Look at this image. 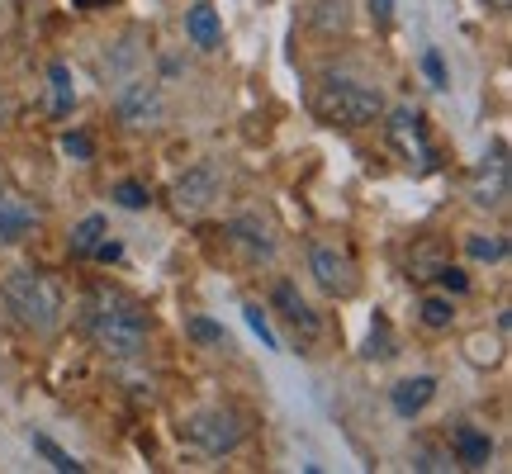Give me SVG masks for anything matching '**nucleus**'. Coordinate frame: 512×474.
Instances as JSON below:
<instances>
[{
  "instance_id": "obj_15",
  "label": "nucleus",
  "mask_w": 512,
  "mask_h": 474,
  "mask_svg": "<svg viewBox=\"0 0 512 474\" xmlns=\"http://www.w3.org/2000/svg\"><path fill=\"white\" fill-rule=\"evenodd\" d=\"M508 200V166H503V147H498L494 157V181H489V171L475 181V204L479 209H494V204Z\"/></svg>"
},
{
  "instance_id": "obj_30",
  "label": "nucleus",
  "mask_w": 512,
  "mask_h": 474,
  "mask_svg": "<svg viewBox=\"0 0 512 474\" xmlns=\"http://www.w3.org/2000/svg\"><path fill=\"white\" fill-rule=\"evenodd\" d=\"M413 470H451V456H441V451H418Z\"/></svg>"
},
{
  "instance_id": "obj_2",
  "label": "nucleus",
  "mask_w": 512,
  "mask_h": 474,
  "mask_svg": "<svg viewBox=\"0 0 512 474\" xmlns=\"http://www.w3.org/2000/svg\"><path fill=\"white\" fill-rule=\"evenodd\" d=\"M5 309L15 313L29 332H43V337H48V332L62 328L67 304H62V290H57L43 271H15L5 280Z\"/></svg>"
},
{
  "instance_id": "obj_6",
  "label": "nucleus",
  "mask_w": 512,
  "mask_h": 474,
  "mask_svg": "<svg viewBox=\"0 0 512 474\" xmlns=\"http://www.w3.org/2000/svg\"><path fill=\"white\" fill-rule=\"evenodd\" d=\"M309 271H313V280L328 294H337V299L356 294V261H351V252L332 247V242H318L309 252Z\"/></svg>"
},
{
  "instance_id": "obj_18",
  "label": "nucleus",
  "mask_w": 512,
  "mask_h": 474,
  "mask_svg": "<svg viewBox=\"0 0 512 474\" xmlns=\"http://www.w3.org/2000/svg\"><path fill=\"white\" fill-rule=\"evenodd\" d=\"M347 0H313V24L323 29V34H342L347 29Z\"/></svg>"
},
{
  "instance_id": "obj_12",
  "label": "nucleus",
  "mask_w": 512,
  "mask_h": 474,
  "mask_svg": "<svg viewBox=\"0 0 512 474\" xmlns=\"http://www.w3.org/2000/svg\"><path fill=\"white\" fill-rule=\"evenodd\" d=\"M185 38L204 48V53H214L223 43V24H219V10L209 5V0H195L190 10H185Z\"/></svg>"
},
{
  "instance_id": "obj_28",
  "label": "nucleus",
  "mask_w": 512,
  "mask_h": 474,
  "mask_svg": "<svg viewBox=\"0 0 512 474\" xmlns=\"http://www.w3.org/2000/svg\"><path fill=\"white\" fill-rule=\"evenodd\" d=\"M437 280L451 294H465V290H470V280H465V271H460V266H437Z\"/></svg>"
},
{
  "instance_id": "obj_21",
  "label": "nucleus",
  "mask_w": 512,
  "mask_h": 474,
  "mask_svg": "<svg viewBox=\"0 0 512 474\" xmlns=\"http://www.w3.org/2000/svg\"><path fill=\"white\" fill-rule=\"evenodd\" d=\"M465 252L475 256V261H503V256H508V242H503V237H489V233H470L465 237Z\"/></svg>"
},
{
  "instance_id": "obj_34",
  "label": "nucleus",
  "mask_w": 512,
  "mask_h": 474,
  "mask_svg": "<svg viewBox=\"0 0 512 474\" xmlns=\"http://www.w3.org/2000/svg\"><path fill=\"white\" fill-rule=\"evenodd\" d=\"M484 5H494V10H498V15H503V10H508V5H512V0H484Z\"/></svg>"
},
{
  "instance_id": "obj_14",
  "label": "nucleus",
  "mask_w": 512,
  "mask_h": 474,
  "mask_svg": "<svg viewBox=\"0 0 512 474\" xmlns=\"http://www.w3.org/2000/svg\"><path fill=\"white\" fill-rule=\"evenodd\" d=\"M228 233L238 237V242H242V247H247L252 256H261V261H271V256H275V237L266 233V223L252 219V214L233 219V228H228Z\"/></svg>"
},
{
  "instance_id": "obj_31",
  "label": "nucleus",
  "mask_w": 512,
  "mask_h": 474,
  "mask_svg": "<svg viewBox=\"0 0 512 474\" xmlns=\"http://www.w3.org/2000/svg\"><path fill=\"white\" fill-rule=\"evenodd\" d=\"M91 256H100V261H119V256H124V247H119V242H105V237H100Z\"/></svg>"
},
{
  "instance_id": "obj_16",
  "label": "nucleus",
  "mask_w": 512,
  "mask_h": 474,
  "mask_svg": "<svg viewBox=\"0 0 512 474\" xmlns=\"http://www.w3.org/2000/svg\"><path fill=\"white\" fill-rule=\"evenodd\" d=\"M48 86H53V114L57 119H67L76 105V86H72V67L67 62H53L48 67Z\"/></svg>"
},
{
  "instance_id": "obj_26",
  "label": "nucleus",
  "mask_w": 512,
  "mask_h": 474,
  "mask_svg": "<svg viewBox=\"0 0 512 474\" xmlns=\"http://www.w3.org/2000/svg\"><path fill=\"white\" fill-rule=\"evenodd\" d=\"M242 313H247V323H252V332H256V337H261V342H266V347H271V351H280V337H275V332H271V318L261 313V304H247V309H242Z\"/></svg>"
},
{
  "instance_id": "obj_5",
  "label": "nucleus",
  "mask_w": 512,
  "mask_h": 474,
  "mask_svg": "<svg viewBox=\"0 0 512 474\" xmlns=\"http://www.w3.org/2000/svg\"><path fill=\"white\" fill-rule=\"evenodd\" d=\"M389 124H384V133H389V143L399 147L408 162L418 166V171H432L437 166V152H432V143H427V128H422V119L408 105H399V110L384 114Z\"/></svg>"
},
{
  "instance_id": "obj_20",
  "label": "nucleus",
  "mask_w": 512,
  "mask_h": 474,
  "mask_svg": "<svg viewBox=\"0 0 512 474\" xmlns=\"http://www.w3.org/2000/svg\"><path fill=\"white\" fill-rule=\"evenodd\" d=\"M100 237H105V219H100V214H91V219H81V223L72 228V256H91Z\"/></svg>"
},
{
  "instance_id": "obj_27",
  "label": "nucleus",
  "mask_w": 512,
  "mask_h": 474,
  "mask_svg": "<svg viewBox=\"0 0 512 474\" xmlns=\"http://www.w3.org/2000/svg\"><path fill=\"white\" fill-rule=\"evenodd\" d=\"M62 152H67V157H76V162H91V138H86V133H67V138H62Z\"/></svg>"
},
{
  "instance_id": "obj_35",
  "label": "nucleus",
  "mask_w": 512,
  "mask_h": 474,
  "mask_svg": "<svg viewBox=\"0 0 512 474\" xmlns=\"http://www.w3.org/2000/svg\"><path fill=\"white\" fill-rule=\"evenodd\" d=\"M0 124H5V100H0Z\"/></svg>"
},
{
  "instance_id": "obj_7",
  "label": "nucleus",
  "mask_w": 512,
  "mask_h": 474,
  "mask_svg": "<svg viewBox=\"0 0 512 474\" xmlns=\"http://www.w3.org/2000/svg\"><path fill=\"white\" fill-rule=\"evenodd\" d=\"M214 200H219V171H214V166H190L181 181L171 185L176 214H204Z\"/></svg>"
},
{
  "instance_id": "obj_22",
  "label": "nucleus",
  "mask_w": 512,
  "mask_h": 474,
  "mask_svg": "<svg viewBox=\"0 0 512 474\" xmlns=\"http://www.w3.org/2000/svg\"><path fill=\"white\" fill-rule=\"evenodd\" d=\"M465 356L475 365H498V337H489V332H475V337H465Z\"/></svg>"
},
{
  "instance_id": "obj_25",
  "label": "nucleus",
  "mask_w": 512,
  "mask_h": 474,
  "mask_svg": "<svg viewBox=\"0 0 512 474\" xmlns=\"http://www.w3.org/2000/svg\"><path fill=\"white\" fill-rule=\"evenodd\" d=\"M114 200L124 204V209H147L152 195H147V185H138V181H119L114 185Z\"/></svg>"
},
{
  "instance_id": "obj_19",
  "label": "nucleus",
  "mask_w": 512,
  "mask_h": 474,
  "mask_svg": "<svg viewBox=\"0 0 512 474\" xmlns=\"http://www.w3.org/2000/svg\"><path fill=\"white\" fill-rule=\"evenodd\" d=\"M29 441H34V451H38V456H43V460H48L53 470H62V474H81V470H86L81 460H76V456H67V451H62L57 441H48V437H43V432H34V437H29Z\"/></svg>"
},
{
  "instance_id": "obj_32",
  "label": "nucleus",
  "mask_w": 512,
  "mask_h": 474,
  "mask_svg": "<svg viewBox=\"0 0 512 474\" xmlns=\"http://www.w3.org/2000/svg\"><path fill=\"white\" fill-rule=\"evenodd\" d=\"M370 15L380 19V24H389L394 19V0H370Z\"/></svg>"
},
{
  "instance_id": "obj_1",
  "label": "nucleus",
  "mask_w": 512,
  "mask_h": 474,
  "mask_svg": "<svg viewBox=\"0 0 512 474\" xmlns=\"http://www.w3.org/2000/svg\"><path fill=\"white\" fill-rule=\"evenodd\" d=\"M86 328H91L95 347L114 356V361H133L147 351V313L133 294L114 290V285H95L91 304H86Z\"/></svg>"
},
{
  "instance_id": "obj_8",
  "label": "nucleus",
  "mask_w": 512,
  "mask_h": 474,
  "mask_svg": "<svg viewBox=\"0 0 512 474\" xmlns=\"http://www.w3.org/2000/svg\"><path fill=\"white\" fill-rule=\"evenodd\" d=\"M119 119H124L128 128H152L157 119H162V91L157 86H128L124 95H119Z\"/></svg>"
},
{
  "instance_id": "obj_9",
  "label": "nucleus",
  "mask_w": 512,
  "mask_h": 474,
  "mask_svg": "<svg viewBox=\"0 0 512 474\" xmlns=\"http://www.w3.org/2000/svg\"><path fill=\"white\" fill-rule=\"evenodd\" d=\"M489 456H494V437H489V432H479L470 422H460L456 432H451V460H456V465L479 470V465H489Z\"/></svg>"
},
{
  "instance_id": "obj_24",
  "label": "nucleus",
  "mask_w": 512,
  "mask_h": 474,
  "mask_svg": "<svg viewBox=\"0 0 512 474\" xmlns=\"http://www.w3.org/2000/svg\"><path fill=\"white\" fill-rule=\"evenodd\" d=\"M422 323L432 332L451 328V299H422Z\"/></svg>"
},
{
  "instance_id": "obj_11",
  "label": "nucleus",
  "mask_w": 512,
  "mask_h": 474,
  "mask_svg": "<svg viewBox=\"0 0 512 474\" xmlns=\"http://www.w3.org/2000/svg\"><path fill=\"white\" fill-rule=\"evenodd\" d=\"M432 399H437V380H432V375H413V380H399L389 389V408H394L399 418H418Z\"/></svg>"
},
{
  "instance_id": "obj_3",
  "label": "nucleus",
  "mask_w": 512,
  "mask_h": 474,
  "mask_svg": "<svg viewBox=\"0 0 512 474\" xmlns=\"http://www.w3.org/2000/svg\"><path fill=\"white\" fill-rule=\"evenodd\" d=\"M313 110L332 128H370L375 119H384V100L380 91L356 86V81H328L318 91V100H313Z\"/></svg>"
},
{
  "instance_id": "obj_4",
  "label": "nucleus",
  "mask_w": 512,
  "mask_h": 474,
  "mask_svg": "<svg viewBox=\"0 0 512 474\" xmlns=\"http://www.w3.org/2000/svg\"><path fill=\"white\" fill-rule=\"evenodd\" d=\"M181 437L190 446H200L204 456H228L247 437V418H242L238 408H200V413H190L181 422Z\"/></svg>"
},
{
  "instance_id": "obj_23",
  "label": "nucleus",
  "mask_w": 512,
  "mask_h": 474,
  "mask_svg": "<svg viewBox=\"0 0 512 474\" xmlns=\"http://www.w3.org/2000/svg\"><path fill=\"white\" fill-rule=\"evenodd\" d=\"M366 356H370V361H375V356H380V361H389V356H394V337H389V323H384V318H375V328H370Z\"/></svg>"
},
{
  "instance_id": "obj_10",
  "label": "nucleus",
  "mask_w": 512,
  "mask_h": 474,
  "mask_svg": "<svg viewBox=\"0 0 512 474\" xmlns=\"http://www.w3.org/2000/svg\"><path fill=\"white\" fill-rule=\"evenodd\" d=\"M38 228V209L29 200H19V195H0V242L5 247H15L24 237Z\"/></svg>"
},
{
  "instance_id": "obj_17",
  "label": "nucleus",
  "mask_w": 512,
  "mask_h": 474,
  "mask_svg": "<svg viewBox=\"0 0 512 474\" xmlns=\"http://www.w3.org/2000/svg\"><path fill=\"white\" fill-rule=\"evenodd\" d=\"M185 337H190V342H200V347H228L223 323L204 318V313H190V318H185Z\"/></svg>"
},
{
  "instance_id": "obj_13",
  "label": "nucleus",
  "mask_w": 512,
  "mask_h": 474,
  "mask_svg": "<svg viewBox=\"0 0 512 474\" xmlns=\"http://www.w3.org/2000/svg\"><path fill=\"white\" fill-rule=\"evenodd\" d=\"M271 304L285 313V318H290V323L304 332V337H318V318H313L309 299L299 294V285H294V280H280V285H275V290H271Z\"/></svg>"
},
{
  "instance_id": "obj_33",
  "label": "nucleus",
  "mask_w": 512,
  "mask_h": 474,
  "mask_svg": "<svg viewBox=\"0 0 512 474\" xmlns=\"http://www.w3.org/2000/svg\"><path fill=\"white\" fill-rule=\"evenodd\" d=\"M100 5H114V0H76V10H100Z\"/></svg>"
},
{
  "instance_id": "obj_29",
  "label": "nucleus",
  "mask_w": 512,
  "mask_h": 474,
  "mask_svg": "<svg viewBox=\"0 0 512 474\" xmlns=\"http://www.w3.org/2000/svg\"><path fill=\"white\" fill-rule=\"evenodd\" d=\"M422 72H427V81H432V86H446V67H441L437 48H427V53H422Z\"/></svg>"
}]
</instances>
